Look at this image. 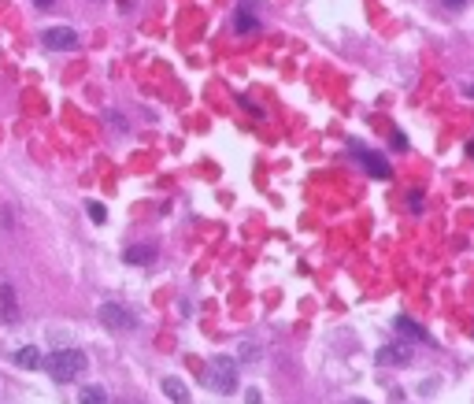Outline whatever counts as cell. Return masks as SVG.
<instances>
[{"mask_svg": "<svg viewBox=\"0 0 474 404\" xmlns=\"http://www.w3.org/2000/svg\"><path fill=\"white\" fill-rule=\"evenodd\" d=\"M85 367H89V360H85L82 349H56L52 356H45V371L56 382H74Z\"/></svg>", "mask_w": 474, "mask_h": 404, "instance_id": "1", "label": "cell"}, {"mask_svg": "<svg viewBox=\"0 0 474 404\" xmlns=\"http://www.w3.org/2000/svg\"><path fill=\"white\" fill-rule=\"evenodd\" d=\"M204 382H208V389L215 393H237V364L230 356H211L208 367H204Z\"/></svg>", "mask_w": 474, "mask_h": 404, "instance_id": "2", "label": "cell"}, {"mask_svg": "<svg viewBox=\"0 0 474 404\" xmlns=\"http://www.w3.org/2000/svg\"><path fill=\"white\" fill-rule=\"evenodd\" d=\"M100 323L107 326V331H115V334H130V331H137V315L130 312V308H123V304H115V301H107V304H100Z\"/></svg>", "mask_w": 474, "mask_h": 404, "instance_id": "3", "label": "cell"}, {"mask_svg": "<svg viewBox=\"0 0 474 404\" xmlns=\"http://www.w3.org/2000/svg\"><path fill=\"white\" fill-rule=\"evenodd\" d=\"M41 41H45V49L52 52H71V49H78V34H74L71 26H49L45 34H41Z\"/></svg>", "mask_w": 474, "mask_h": 404, "instance_id": "4", "label": "cell"}, {"mask_svg": "<svg viewBox=\"0 0 474 404\" xmlns=\"http://www.w3.org/2000/svg\"><path fill=\"white\" fill-rule=\"evenodd\" d=\"M0 315H4V323H19L23 312H19V301H15V290L12 282H0Z\"/></svg>", "mask_w": 474, "mask_h": 404, "instance_id": "5", "label": "cell"}, {"mask_svg": "<svg viewBox=\"0 0 474 404\" xmlns=\"http://www.w3.org/2000/svg\"><path fill=\"white\" fill-rule=\"evenodd\" d=\"M407 360H412V349L407 345H382L378 349V364H385V367H404Z\"/></svg>", "mask_w": 474, "mask_h": 404, "instance_id": "6", "label": "cell"}, {"mask_svg": "<svg viewBox=\"0 0 474 404\" xmlns=\"http://www.w3.org/2000/svg\"><path fill=\"white\" fill-rule=\"evenodd\" d=\"M356 156L363 159V167H367V171L374 175V178H389L393 171H389V164H385L382 156H374V152H367V148H356Z\"/></svg>", "mask_w": 474, "mask_h": 404, "instance_id": "7", "label": "cell"}, {"mask_svg": "<svg viewBox=\"0 0 474 404\" xmlns=\"http://www.w3.org/2000/svg\"><path fill=\"white\" fill-rule=\"evenodd\" d=\"M15 364L26 367V371H37V367H45V356H41L34 345H23V349L15 353Z\"/></svg>", "mask_w": 474, "mask_h": 404, "instance_id": "8", "label": "cell"}, {"mask_svg": "<svg viewBox=\"0 0 474 404\" xmlns=\"http://www.w3.org/2000/svg\"><path fill=\"white\" fill-rule=\"evenodd\" d=\"M396 331H401L404 337H412V342H430V334L415 323V319H407V315H396Z\"/></svg>", "mask_w": 474, "mask_h": 404, "instance_id": "9", "label": "cell"}, {"mask_svg": "<svg viewBox=\"0 0 474 404\" xmlns=\"http://www.w3.org/2000/svg\"><path fill=\"white\" fill-rule=\"evenodd\" d=\"M164 393H167V397L175 401V404H189V389H186V382L175 378V375H167V378H164Z\"/></svg>", "mask_w": 474, "mask_h": 404, "instance_id": "10", "label": "cell"}, {"mask_svg": "<svg viewBox=\"0 0 474 404\" xmlns=\"http://www.w3.org/2000/svg\"><path fill=\"white\" fill-rule=\"evenodd\" d=\"M126 263H152L156 260V245H130L123 252Z\"/></svg>", "mask_w": 474, "mask_h": 404, "instance_id": "11", "label": "cell"}, {"mask_svg": "<svg viewBox=\"0 0 474 404\" xmlns=\"http://www.w3.org/2000/svg\"><path fill=\"white\" fill-rule=\"evenodd\" d=\"M234 30H237V34H260V19L249 15V12H237L234 15Z\"/></svg>", "mask_w": 474, "mask_h": 404, "instance_id": "12", "label": "cell"}, {"mask_svg": "<svg viewBox=\"0 0 474 404\" xmlns=\"http://www.w3.org/2000/svg\"><path fill=\"white\" fill-rule=\"evenodd\" d=\"M78 404H107L104 386H85V389H82V397H78Z\"/></svg>", "mask_w": 474, "mask_h": 404, "instance_id": "13", "label": "cell"}, {"mask_svg": "<svg viewBox=\"0 0 474 404\" xmlns=\"http://www.w3.org/2000/svg\"><path fill=\"white\" fill-rule=\"evenodd\" d=\"M85 211H89V219L96 222V227H100V222L107 219V211H104V204H96V200H93V204H89V208H85Z\"/></svg>", "mask_w": 474, "mask_h": 404, "instance_id": "14", "label": "cell"}, {"mask_svg": "<svg viewBox=\"0 0 474 404\" xmlns=\"http://www.w3.org/2000/svg\"><path fill=\"white\" fill-rule=\"evenodd\" d=\"M30 4H37V8H41V12H49V8H52V4H56V0H30Z\"/></svg>", "mask_w": 474, "mask_h": 404, "instance_id": "15", "label": "cell"}, {"mask_svg": "<svg viewBox=\"0 0 474 404\" xmlns=\"http://www.w3.org/2000/svg\"><path fill=\"white\" fill-rule=\"evenodd\" d=\"M445 4H448V8H463L467 0H445Z\"/></svg>", "mask_w": 474, "mask_h": 404, "instance_id": "16", "label": "cell"}, {"mask_svg": "<svg viewBox=\"0 0 474 404\" xmlns=\"http://www.w3.org/2000/svg\"><path fill=\"white\" fill-rule=\"evenodd\" d=\"M467 156H474V137H471V141H467Z\"/></svg>", "mask_w": 474, "mask_h": 404, "instance_id": "17", "label": "cell"}, {"mask_svg": "<svg viewBox=\"0 0 474 404\" xmlns=\"http://www.w3.org/2000/svg\"><path fill=\"white\" fill-rule=\"evenodd\" d=\"M349 404H367V401H349Z\"/></svg>", "mask_w": 474, "mask_h": 404, "instance_id": "18", "label": "cell"}, {"mask_svg": "<svg viewBox=\"0 0 474 404\" xmlns=\"http://www.w3.org/2000/svg\"><path fill=\"white\" fill-rule=\"evenodd\" d=\"M119 404H134V401H119Z\"/></svg>", "mask_w": 474, "mask_h": 404, "instance_id": "19", "label": "cell"}, {"mask_svg": "<svg viewBox=\"0 0 474 404\" xmlns=\"http://www.w3.org/2000/svg\"><path fill=\"white\" fill-rule=\"evenodd\" d=\"M471 97H474V86H471Z\"/></svg>", "mask_w": 474, "mask_h": 404, "instance_id": "20", "label": "cell"}]
</instances>
